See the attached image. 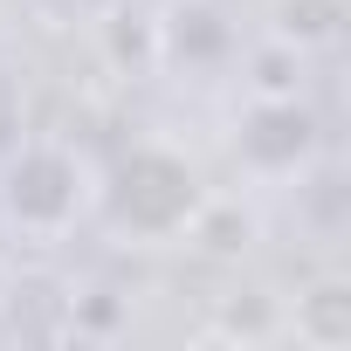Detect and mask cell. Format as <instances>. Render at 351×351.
<instances>
[{
	"label": "cell",
	"mask_w": 351,
	"mask_h": 351,
	"mask_svg": "<svg viewBox=\"0 0 351 351\" xmlns=\"http://www.w3.org/2000/svg\"><path fill=\"white\" fill-rule=\"evenodd\" d=\"M97 207V172L62 138H28L0 158V221L21 241H62Z\"/></svg>",
	"instance_id": "6da1fadb"
},
{
	"label": "cell",
	"mask_w": 351,
	"mask_h": 351,
	"mask_svg": "<svg viewBox=\"0 0 351 351\" xmlns=\"http://www.w3.org/2000/svg\"><path fill=\"white\" fill-rule=\"evenodd\" d=\"M317 152V117L296 104V90L282 97H248L241 124H234V158L248 172H262V180H289V172H303Z\"/></svg>",
	"instance_id": "3957f363"
},
{
	"label": "cell",
	"mask_w": 351,
	"mask_h": 351,
	"mask_svg": "<svg viewBox=\"0 0 351 351\" xmlns=\"http://www.w3.org/2000/svg\"><path fill=\"white\" fill-rule=\"evenodd\" d=\"M97 207H104L110 228L131 234V241H172V234L193 228V214L207 207V193H200V172H193L180 152L138 145V152L117 158L110 186H97Z\"/></svg>",
	"instance_id": "7a4b0ae2"
},
{
	"label": "cell",
	"mask_w": 351,
	"mask_h": 351,
	"mask_svg": "<svg viewBox=\"0 0 351 351\" xmlns=\"http://www.w3.org/2000/svg\"><path fill=\"white\" fill-rule=\"evenodd\" d=\"M234 56H241V28L214 8V0H172V8H165V21H158V62L165 69L207 83Z\"/></svg>",
	"instance_id": "277c9868"
},
{
	"label": "cell",
	"mask_w": 351,
	"mask_h": 351,
	"mask_svg": "<svg viewBox=\"0 0 351 351\" xmlns=\"http://www.w3.org/2000/svg\"><path fill=\"white\" fill-rule=\"evenodd\" d=\"M296 337L317 351L351 344V289L344 282H317L310 296H296Z\"/></svg>",
	"instance_id": "5b68a950"
}]
</instances>
